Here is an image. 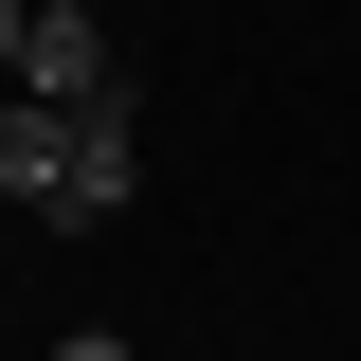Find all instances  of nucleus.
Masks as SVG:
<instances>
[{
  "label": "nucleus",
  "instance_id": "obj_3",
  "mask_svg": "<svg viewBox=\"0 0 361 361\" xmlns=\"http://www.w3.org/2000/svg\"><path fill=\"white\" fill-rule=\"evenodd\" d=\"M54 145H73V109H37V90H0V199H54Z\"/></svg>",
  "mask_w": 361,
  "mask_h": 361
},
{
  "label": "nucleus",
  "instance_id": "obj_6",
  "mask_svg": "<svg viewBox=\"0 0 361 361\" xmlns=\"http://www.w3.org/2000/svg\"><path fill=\"white\" fill-rule=\"evenodd\" d=\"M37 18H109V0H37Z\"/></svg>",
  "mask_w": 361,
  "mask_h": 361
},
{
  "label": "nucleus",
  "instance_id": "obj_2",
  "mask_svg": "<svg viewBox=\"0 0 361 361\" xmlns=\"http://www.w3.org/2000/svg\"><path fill=\"white\" fill-rule=\"evenodd\" d=\"M18 90H37V109H127V73H109V18H37V37H18Z\"/></svg>",
  "mask_w": 361,
  "mask_h": 361
},
{
  "label": "nucleus",
  "instance_id": "obj_5",
  "mask_svg": "<svg viewBox=\"0 0 361 361\" xmlns=\"http://www.w3.org/2000/svg\"><path fill=\"white\" fill-rule=\"evenodd\" d=\"M54 361H127V343H109V325H73V343H54Z\"/></svg>",
  "mask_w": 361,
  "mask_h": 361
},
{
  "label": "nucleus",
  "instance_id": "obj_1",
  "mask_svg": "<svg viewBox=\"0 0 361 361\" xmlns=\"http://www.w3.org/2000/svg\"><path fill=\"white\" fill-rule=\"evenodd\" d=\"M127 180H145V127H127V109H73V145H54V199H37V217H54V235H109V217H127Z\"/></svg>",
  "mask_w": 361,
  "mask_h": 361
},
{
  "label": "nucleus",
  "instance_id": "obj_4",
  "mask_svg": "<svg viewBox=\"0 0 361 361\" xmlns=\"http://www.w3.org/2000/svg\"><path fill=\"white\" fill-rule=\"evenodd\" d=\"M18 37H37V0H0V73H18Z\"/></svg>",
  "mask_w": 361,
  "mask_h": 361
}]
</instances>
